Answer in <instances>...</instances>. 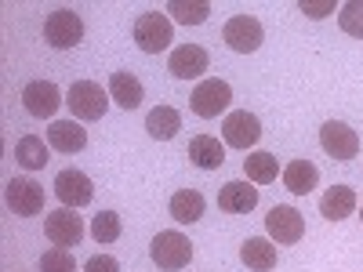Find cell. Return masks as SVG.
I'll return each instance as SVG.
<instances>
[{"instance_id": "6da1fadb", "label": "cell", "mask_w": 363, "mask_h": 272, "mask_svg": "<svg viewBox=\"0 0 363 272\" xmlns=\"http://www.w3.org/2000/svg\"><path fill=\"white\" fill-rule=\"evenodd\" d=\"M66 106H69V113L77 120H87V124H91V120H102L106 116L109 91H102V84H95V80H77L66 91Z\"/></svg>"}, {"instance_id": "7a4b0ae2", "label": "cell", "mask_w": 363, "mask_h": 272, "mask_svg": "<svg viewBox=\"0 0 363 272\" xmlns=\"http://www.w3.org/2000/svg\"><path fill=\"white\" fill-rule=\"evenodd\" d=\"M149 254H153V261L164 268V272H178L186 268L193 261V244L186 236H182L178 229H167V232H157L153 244H149Z\"/></svg>"}, {"instance_id": "3957f363", "label": "cell", "mask_w": 363, "mask_h": 272, "mask_svg": "<svg viewBox=\"0 0 363 272\" xmlns=\"http://www.w3.org/2000/svg\"><path fill=\"white\" fill-rule=\"evenodd\" d=\"M171 40H174V33H171V18H167L164 11H145V15L135 18V44H138L145 55H160V51H167Z\"/></svg>"}, {"instance_id": "277c9868", "label": "cell", "mask_w": 363, "mask_h": 272, "mask_svg": "<svg viewBox=\"0 0 363 272\" xmlns=\"http://www.w3.org/2000/svg\"><path fill=\"white\" fill-rule=\"evenodd\" d=\"M44 40L58 51H69L84 40V22L73 8H55L44 22Z\"/></svg>"}, {"instance_id": "5b68a950", "label": "cell", "mask_w": 363, "mask_h": 272, "mask_svg": "<svg viewBox=\"0 0 363 272\" xmlns=\"http://www.w3.org/2000/svg\"><path fill=\"white\" fill-rule=\"evenodd\" d=\"M229 102H233V87H229L225 80H218V76L200 80V84L193 87V95H189L193 113H196V116H203V120H215L218 113H225V109H229Z\"/></svg>"}, {"instance_id": "8992f818", "label": "cell", "mask_w": 363, "mask_h": 272, "mask_svg": "<svg viewBox=\"0 0 363 272\" xmlns=\"http://www.w3.org/2000/svg\"><path fill=\"white\" fill-rule=\"evenodd\" d=\"M4 196H8V207L15 210L18 218H33V215H40V210H44V186H40V181H33L29 174H15L8 181Z\"/></svg>"}, {"instance_id": "52a82bcc", "label": "cell", "mask_w": 363, "mask_h": 272, "mask_svg": "<svg viewBox=\"0 0 363 272\" xmlns=\"http://www.w3.org/2000/svg\"><path fill=\"white\" fill-rule=\"evenodd\" d=\"M222 40H225L236 55H251V51L262 47L265 29H262V22H258L255 15H233V18L225 22V29H222Z\"/></svg>"}, {"instance_id": "ba28073f", "label": "cell", "mask_w": 363, "mask_h": 272, "mask_svg": "<svg viewBox=\"0 0 363 272\" xmlns=\"http://www.w3.org/2000/svg\"><path fill=\"white\" fill-rule=\"evenodd\" d=\"M62 102H66L62 91H58L51 80H33V84L22 87V106H26L29 116H37V120H51Z\"/></svg>"}, {"instance_id": "9c48e42d", "label": "cell", "mask_w": 363, "mask_h": 272, "mask_svg": "<svg viewBox=\"0 0 363 272\" xmlns=\"http://www.w3.org/2000/svg\"><path fill=\"white\" fill-rule=\"evenodd\" d=\"M320 145L330 160H352L359 153V135L342 120H330V124L320 128Z\"/></svg>"}, {"instance_id": "30bf717a", "label": "cell", "mask_w": 363, "mask_h": 272, "mask_svg": "<svg viewBox=\"0 0 363 272\" xmlns=\"http://www.w3.org/2000/svg\"><path fill=\"white\" fill-rule=\"evenodd\" d=\"M55 196L62 200V207L77 210V207H84V203L95 200V186H91V178H87L84 171L69 167V171H58V178H55Z\"/></svg>"}, {"instance_id": "8fae6325", "label": "cell", "mask_w": 363, "mask_h": 272, "mask_svg": "<svg viewBox=\"0 0 363 272\" xmlns=\"http://www.w3.org/2000/svg\"><path fill=\"white\" fill-rule=\"evenodd\" d=\"M44 232L55 247H77L80 239H84V222L80 215H73L69 207H58L51 210V215L44 218Z\"/></svg>"}, {"instance_id": "7c38bea8", "label": "cell", "mask_w": 363, "mask_h": 272, "mask_svg": "<svg viewBox=\"0 0 363 272\" xmlns=\"http://www.w3.org/2000/svg\"><path fill=\"white\" fill-rule=\"evenodd\" d=\"M265 229H269V236L277 239V244H298L301 236H306V222H301V215L294 207H287V203H277L265 215Z\"/></svg>"}, {"instance_id": "4fadbf2b", "label": "cell", "mask_w": 363, "mask_h": 272, "mask_svg": "<svg viewBox=\"0 0 363 272\" xmlns=\"http://www.w3.org/2000/svg\"><path fill=\"white\" fill-rule=\"evenodd\" d=\"M167 69H171V76H178V80H196V76H203V73L211 69V55H207L200 44H182V47L171 51Z\"/></svg>"}, {"instance_id": "5bb4252c", "label": "cell", "mask_w": 363, "mask_h": 272, "mask_svg": "<svg viewBox=\"0 0 363 272\" xmlns=\"http://www.w3.org/2000/svg\"><path fill=\"white\" fill-rule=\"evenodd\" d=\"M222 138H225V145H233V149H251V145L262 138L258 116L247 113V109L229 113V116H225V124H222Z\"/></svg>"}, {"instance_id": "9a60e30c", "label": "cell", "mask_w": 363, "mask_h": 272, "mask_svg": "<svg viewBox=\"0 0 363 272\" xmlns=\"http://www.w3.org/2000/svg\"><path fill=\"white\" fill-rule=\"evenodd\" d=\"M218 207L225 215H247V210L258 207V189L247 186V181H225L218 193Z\"/></svg>"}, {"instance_id": "2e32d148", "label": "cell", "mask_w": 363, "mask_h": 272, "mask_svg": "<svg viewBox=\"0 0 363 272\" xmlns=\"http://www.w3.org/2000/svg\"><path fill=\"white\" fill-rule=\"evenodd\" d=\"M189 164L200 171H218L225 164V145L215 135H196L189 142Z\"/></svg>"}, {"instance_id": "e0dca14e", "label": "cell", "mask_w": 363, "mask_h": 272, "mask_svg": "<svg viewBox=\"0 0 363 272\" xmlns=\"http://www.w3.org/2000/svg\"><path fill=\"white\" fill-rule=\"evenodd\" d=\"M48 145L58 149V153H80L87 145V131L77 124V120H55L48 128Z\"/></svg>"}, {"instance_id": "ac0fdd59", "label": "cell", "mask_w": 363, "mask_h": 272, "mask_svg": "<svg viewBox=\"0 0 363 272\" xmlns=\"http://www.w3.org/2000/svg\"><path fill=\"white\" fill-rule=\"evenodd\" d=\"M320 215L327 222H342V218L356 215V189L352 186H330L320 200Z\"/></svg>"}, {"instance_id": "d6986e66", "label": "cell", "mask_w": 363, "mask_h": 272, "mask_svg": "<svg viewBox=\"0 0 363 272\" xmlns=\"http://www.w3.org/2000/svg\"><path fill=\"white\" fill-rule=\"evenodd\" d=\"M109 98L120 106V109H138L142 98H145V91H142V80L131 76V73H113L109 76Z\"/></svg>"}, {"instance_id": "ffe728a7", "label": "cell", "mask_w": 363, "mask_h": 272, "mask_svg": "<svg viewBox=\"0 0 363 272\" xmlns=\"http://www.w3.org/2000/svg\"><path fill=\"white\" fill-rule=\"evenodd\" d=\"M240 261L251 272H272L277 268V247L262 236H251V239H244V247H240Z\"/></svg>"}, {"instance_id": "44dd1931", "label": "cell", "mask_w": 363, "mask_h": 272, "mask_svg": "<svg viewBox=\"0 0 363 272\" xmlns=\"http://www.w3.org/2000/svg\"><path fill=\"white\" fill-rule=\"evenodd\" d=\"M284 186H287L294 196H309V193L320 186L316 164H309V160H291V164L284 167Z\"/></svg>"}, {"instance_id": "7402d4cb", "label": "cell", "mask_w": 363, "mask_h": 272, "mask_svg": "<svg viewBox=\"0 0 363 272\" xmlns=\"http://www.w3.org/2000/svg\"><path fill=\"white\" fill-rule=\"evenodd\" d=\"M203 210H207V200H203V193H196V189H178V193L171 196V218L182 222V225L200 222Z\"/></svg>"}, {"instance_id": "603a6c76", "label": "cell", "mask_w": 363, "mask_h": 272, "mask_svg": "<svg viewBox=\"0 0 363 272\" xmlns=\"http://www.w3.org/2000/svg\"><path fill=\"white\" fill-rule=\"evenodd\" d=\"M145 131L153 135L157 142H171L182 131V113L174 106H157L153 113L145 116Z\"/></svg>"}, {"instance_id": "cb8c5ba5", "label": "cell", "mask_w": 363, "mask_h": 272, "mask_svg": "<svg viewBox=\"0 0 363 272\" xmlns=\"http://www.w3.org/2000/svg\"><path fill=\"white\" fill-rule=\"evenodd\" d=\"M15 160H18V167H26V171H44L48 160H51L44 138H37V135L18 138V142H15Z\"/></svg>"}, {"instance_id": "d4e9b609", "label": "cell", "mask_w": 363, "mask_h": 272, "mask_svg": "<svg viewBox=\"0 0 363 272\" xmlns=\"http://www.w3.org/2000/svg\"><path fill=\"white\" fill-rule=\"evenodd\" d=\"M244 171H247V181H255V186H269V181H277L280 164H277L272 153H251L244 160Z\"/></svg>"}, {"instance_id": "484cf974", "label": "cell", "mask_w": 363, "mask_h": 272, "mask_svg": "<svg viewBox=\"0 0 363 272\" xmlns=\"http://www.w3.org/2000/svg\"><path fill=\"white\" fill-rule=\"evenodd\" d=\"M167 11H171V18L182 22V26H200V22H207L211 4H207V0H193V4H189V0H171Z\"/></svg>"}, {"instance_id": "4316f807", "label": "cell", "mask_w": 363, "mask_h": 272, "mask_svg": "<svg viewBox=\"0 0 363 272\" xmlns=\"http://www.w3.org/2000/svg\"><path fill=\"white\" fill-rule=\"evenodd\" d=\"M120 229H124V222H120L116 210H99V215L91 218V236H95V244H116Z\"/></svg>"}, {"instance_id": "83f0119b", "label": "cell", "mask_w": 363, "mask_h": 272, "mask_svg": "<svg viewBox=\"0 0 363 272\" xmlns=\"http://www.w3.org/2000/svg\"><path fill=\"white\" fill-rule=\"evenodd\" d=\"M338 26L345 29L349 37L363 40V0H349V4L338 8Z\"/></svg>"}, {"instance_id": "f1b7e54d", "label": "cell", "mask_w": 363, "mask_h": 272, "mask_svg": "<svg viewBox=\"0 0 363 272\" xmlns=\"http://www.w3.org/2000/svg\"><path fill=\"white\" fill-rule=\"evenodd\" d=\"M40 272H77L73 251L69 247H51L40 254Z\"/></svg>"}, {"instance_id": "f546056e", "label": "cell", "mask_w": 363, "mask_h": 272, "mask_svg": "<svg viewBox=\"0 0 363 272\" xmlns=\"http://www.w3.org/2000/svg\"><path fill=\"white\" fill-rule=\"evenodd\" d=\"M298 11H306L309 18H327L330 11H335V0H301Z\"/></svg>"}, {"instance_id": "4dcf8cb0", "label": "cell", "mask_w": 363, "mask_h": 272, "mask_svg": "<svg viewBox=\"0 0 363 272\" xmlns=\"http://www.w3.org/2000/svg\"><path fill=\"white\" fill-rule=\"evenodd\" d=\"M84 272H120V261L113 254H95V258H87Z\"/></svg>"}, {"instance_id": "1f68e13d", "label": "cell", "mask_w": 363, "mask_h": 272, "mask_svg": "<svg viewBox=\"0 0 363 272\" xmlns=\"http://www.w3.org/2000/svg\"><path fill=\"white\" fill-rule=\"evenodd\" d=\"M359 218H363V210H359Z\"/></svg>"}]
</instances>
